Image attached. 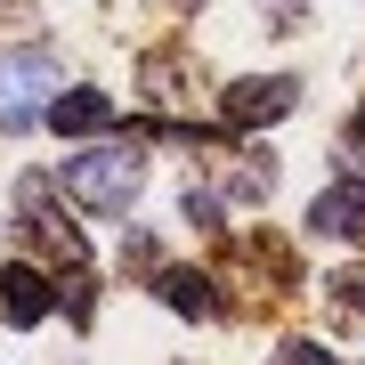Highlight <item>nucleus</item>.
I'll use <instances>...</instances> for the list:
<instances>
[{
	"mask_svg": "<svg viewBox=\"0 0 365 365\" xmlns=\"http://www.w3.org/2000/svg\"><path fill=\"white\" fill-rule=\"evenodd\" d=\"M284 365H333V357H317V349H292V357H284Z\"/></svg>",
	"mask_w": 365,
	"mask_h": 365,
	"instance_id": "1a4fd4ad",
	"label": "nucleus"
},
{
	"mask_svg": "<svg viewBox=\"0 0 365 365\" xmlns=\"http://www.w3.org/2000/svg\"><path fill=\"white\" fill-rule=\"evenodd\" d=\"M309 227L317 235H357V244H365V195H317L309 203Z\"/></svg>",
	"mask_w": 365,
	"mask_h": 365,
	"instance_id": "39448f33",
	"label": "nucleus"
},
{
	"mask_svg": "<svg viewBox=\"0 0 365 365\" xmlns=\"http://www.w3.org/2000/svg\"><path fill=\"white\" fill-rule=\"evenodd\" d=\"M179 9H187V0H179Z\"/></svg>",
	"mask_w": 365,
	"mask_h": 365,
	"instance_id": "9d476101",
	"label": "nucleus"
},
{
	"mask_svg": "<svg viewBox=\"0 0 365 365\" xmlns=\"http://www.w3.org/2000/svg\"><path fill=\"white\" fill-rule=\"evenodd\" d=\"M57 130H106L114 122V98H98V90H73V98H57Z\"/></svg>",
	"mask_w": 365,
	"mask_h": 365,
	"instance_id": "423d86ee",
	"label": "nucleus"
},
{
	"mask_svg": "<svg viewBox=\"0 0 365 365\" xmlns=\"http://www.w3.org/2000/svg\"><path fill=\"white\" fill-rule=\"evenodd\" d=\"M49 90H57V57L49 49H9L0 57V130H33Z\"/></svg>",
	"mask_w": 365,
	"mask_h": 365,
	"instance_id": "f03ea898",
	"label": "nucleus"
},
{
	"mask_svg": "<svg viewBox=\"0 0 365 365\" xmlns=\"http://www.w3.org/2000/svg\"><path fill=\"white\" fill-rule=\"evenodd\" d=\"M163 300H170V309H187V317H203V309H211L203 276H163Z\"/></svg>",
	"mask_w": 365,
	"mask_h": 365,
	"instance_id": "0eeeda50",
	"label": "nucleus"
},
{
	"mask_svg": "<svg viewBox=\"0 0 365 365\" xmlns=\"http://www.w3.org/2000/svg\"><path fill=\"white\" fill-rule=\"evenodd\" d=\"M0 309H9V325H41L49 317V276L41 268H9L0 276Z\"/></svg>",
	"mask_w": 365,
	"mask_h": 365,
	"instance_id": "7ed1b4c3",
	"label": "nucleus"
},
{
	"mask_svg": "<svg viewBox=\"0 0 365 365\" xmlns=\"http://www.w3.org/2000/svg\"><path fill=\"white\" fill-rule=\"evenodd\" d=\"M227 114H235V122H276V114H292V81H235V90H227Z\"/></svg>",
	"mask_w": 365,
	"mask_h": 365,
	"instance_id": "20e7f679",
	"label": "nucleus"
},
{
	"mask_svg": "<svg viewBox=\"0 0 365 365\" xmlns=\"http://www.w3.org/2000/svg\"><path fill=\"white\" fill-rule=\"evenodd\" d=\"M341 170H349V179H365V122L341 138Z\"/></svg>",
	"mask_w": 365,
	"mask_h": 365,
	"instance_id": "6e6552de",
	"label": "nucleus"
},
{
	"mask_svg": "<svg viewBox=\"0 0 365 365\" xmlns=\"http://www.w3.org/2000/svg\"><path fill=\"white\" fill-rule=\"evenodd\" d=\"M66 195L73 203H90V211H130V195H138V155L130 146H98V155H73L66 163Z\"/></svg>",
	"mask_w": 365,
	"mask_h": 365,
	"instance_id": "f257e3e1",
	"label": "nucleus"
}]
</instances>
